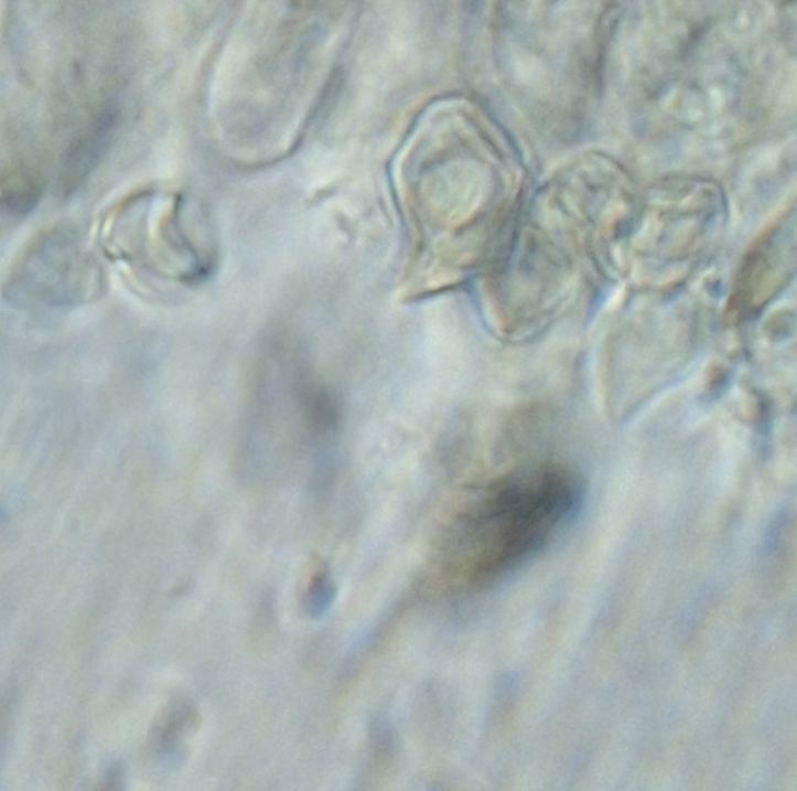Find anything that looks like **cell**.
I'll use <instances>...</instances> for the list:
<instances>
[{
    "mask_svg": "<svg viewBox=\"0 0 797 791\" xmlns=\"http://www.w3.org/2000/svg\"><path fill=\"white\" fill-rule=\"evenodd\" d=\"M584 485L573 470L543 464L488 485L451 526L446 574L484 586L521 567L581 511Z\"/></svg>",
    "mask_w": 797,
    "mask_h": 791,
    "instance_id": "6da1fadb",
    "label": "cell"
},
{
    "mask_svg": "<svg viewBox=\"0 0 797 791\" xmlns=\"http://www.w3.org/2000/svg\"><path fill=\"white\" fill-rule=\"evenodd\" d=\"M171 192L142 191L104 211L97 246L112 261L161 281L201 280L212 264L203 214Z\"/></svg>",
    "mask_w": 797,
    "mask_h": 791,
    "instance_id": "7a4b0ae2",
    "label": "cell"
},
{
    "mask_svg": "<svg viewBox=\"0 0 797 791\" xmlns=\"http://www.w3.org/2000/svg\"><path fill=\"white\" fill-rule=\"evenodd\" d=\"M99 259L80 233L67 225L40 233L7 277L3 296L25 308H74L104 292Z\"/></svg>",
    "mask_w": 797,
    "mask_h": 791,
    "instance_id": "3957f363",
    "label": "cell"
},
{
    "mask_svg": "<svg viewBox=\"0 0 797 791\" xmlns=\"http://www.w3.org/2000/svg\"><path fill=\"white\" fill-rule=\"evenodd\" d=\"M337 597V584L329 568H321L312 576L303 597V610L311 619H321L333 608Z\"/></svg>",
    "mask_w": 797,
    "mask_h": 791,
    "instance_id": "277c9868",
    "label": "cell"
},
{
    "mask_svg": "<svg viewBox=\"0 0 797 791\" xmlns=\"http://www.w3.org/2000/svg\"><path fill=\"white\" fill-rule=\"evenodd\" d=\"M371 738H374V752L376 759L387 760L394 756V733L386 723H378V725L375 726L374 733H371Z\"/></svg>",
    "mask_w": 797,
    "mask_h": 791,
    "instance_id": "5b68a950",
    "label": "cell"
},
{
    "mask_svg": "<svg viewBox=\"0 0 797 791\" xmlns=\"http://www.w3.org/2000/svg\"><path fill=\"white\" fill-rule=\"evenodd\" d=\"M7 718H9V709L2 706L0 707V751H2L3 738L7 734Z\"/></svg>",
    "mask_w": 797,
    "mask_h": 791,
    "instance_id": "8992f818",
    "label": "cell"
}]
</instances>
